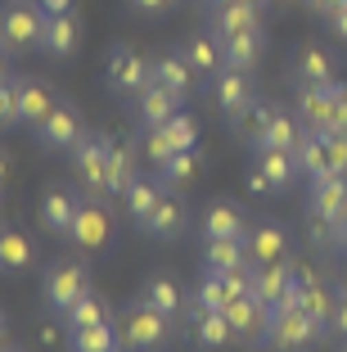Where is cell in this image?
Masks as SVG:
<instances>
[{"instance_id":"6da1fadb","label":"cell","mask_w":347,"mask_h":352,"mask_svg":"<svg viewBox=\"0 0 347 352\" xmlns=\"http://www.w3.org/2000/svg\"><path fill=\"white\" fill-rule=\"evenodd\" d=\"M117 334H122V352H163L172 343V316L135 298L117 316Z\"/></svg>"},{"instance_id":"7a4b0ae2","label":"cell","mask_w":347,"mask_h":352,"mask_svg":"<svg viewBox=\"0 0 347 352\" xmlns=\"http://www.w3.org/2000/svg\"><path fill=\"white\" fill-rule=\"evenodd\" d=\"M325 334H329V325L316 321V316H306L302 307H271L266 311V343L280 352H306V348H316Z\"/></svg>"},{"instance_id":"3957f363","label":"cell","mask_w":347,"mask_h":352,"mask_svg":"<svg viewBox=\"0 0 347 352\" xmlns=\"http://www.w3.org/2000/svg\"><path fill=\"white\" fill-rule=\"evenodd\" d=\"M45 19H50V14L41 10V0H10V5L0 10V41H5V50L10 54L41 50Z\"/></svg>"},{"instance_id":"277c9868","label":"cell","mask_w":347,"mask_h":352,"mask_svg":"<svg viewBox=\"0 0 347 352\" xmlns=\"http://www.w3.org/2000/svg\"><path fill=\"white\" fill-rule=\"evenodd\" d=\"M109 154H113V135H100V131H86L82 140L68 149L77 181H82L91 195H104V199H109Z\"/></svg>"},{"instance_id":"5b68a950","label":"cell","mask_w":347,"mask_h":352,"mask_svg":"<svg viewBox=\"0 0 347 352\" xmlns=\"http://www.w3.org/2000/svg\"><path fill=\"white\" fill-rule=\"evenodd\" d=\"M41 294H45V307H50L54 316H68V311H72V302L91 294V276H86V267H82V262L59 258V262H50V267H45Z\"/></svg>"},{"instance_id":"8992f818","label":"cell","mask_w":347,"mask_h":352,"mask_svg":"<svg viewBox=\"0 0 347 352\" xmlns=\"http://www.w3.org/2000/svg\"><path fill=\"white\" fill-rule=\"evenodd\" d=\"M149 73H153V63L144 59L135 45H113L109 50V63H104V77H109L113 95H140L144 86H149Z\"/></svg>"},{"instance_id":"52a82bcc","label":"cell","mask_w":347,"mask_h":352,"mask_svg":"<svg viewBox=\"0 0 347 352\" xmlns=\"http://www.w3.org/2000/svg\"><path fill=\"white\" fill-rule=\"evenodd\" d=\"M68 244H77V249H86V253H100V249L113 244V217H109V208L100 204V195L82 199L77 221H72V230H68Z\"/></svg>"},{"instance_id":"ba28073f","label":"cell","mask_w":347,"mask_h":352,"mask_svg":"<svg viewBox=\"0 0 347 352\" xmlns=\"http://www.w3.org/2000/svg\"><path fill=\"white\" fill-rule=\"evenodd\" d=\"M212 100H216V109H221L225 118H235V122H239V118L257 104L253 73H248V68H221V73L212 77Z\"/></svg>"},{"instance_id":"9c48e42d","label":"cell","mask_w":347,"mask_h":352,"mask_svg":"<svg viewBox=\"0 0 347 352\" xmlns=\"http://www.w3.org/2000/svg\"><path fill=\"white\" fill-rule=\"evenodd\" d=\"M306 212H311V221H320V226H334L347 212V176H338V172L316 176L311 190H306Z\"/></svg>"},{"instance_id":"30bf717a","label":"cell","mask_w":347,"mask_h":352,"mask_svg":"<svg viewBox=\"0 0 347 352\" xmlns=\"http://www.w3.org/2000/svg\"><path fill=\"white\" fill-rule=\"evenodd\" d=\"M289 77H293V86H329V82H338V59L325 45L306 41L289 59Z\"/></svg>"},{"instance_id":"8fae6325","label":"cell","mask_w":347,"mask_h":352,"mask_svg":"<svg viewBox=\"0 0 347 352\" xmlns=\"http://www.w3.org/2000/svg\"><path fill=\"white\" fill-rule=\"evenodd\" d=\"M82 135H86V126H82V113H77L72 104H54L50 118L36 122V140H41L45 149H63V154H68Z\"/></svg>"},{"instance_id":"7c38bea8","label":"cell","mask_w":347,"mask_h":352,"mask_svg":"<svg viewBox=\"0 0 347 352\" xmlns=\"http://www.w3.org/2000/svg\"><path fill=\"white\" fill-rule=\"evenodd\" d=\"M248 258L253 267H266V262H284L289 258V230L284 221H253L248 226Z\"/></svg>"},{"instance_id":"4fadbf2b","label":"cell","mask_w":347,"mask_h":352,"mask_svg":"<svg viewBox=\"0 0 347 352\" xmlns=\"http://www.w3.org/2000/svg\"><path fill=\"white\" fill-rule=\"evenodd\" d=\"M262 28V0H239V5H221V10H208V32L216 36H239V32H257Z\"/></svg>"},{"instance_id":"5bb4252c","label":"cell","mask_w":347,"mask_h":352,"mask_svg":"<svg viewBox=\"0 0 347 352\" xmlns=\"http://www.w3.org/2000/svg\"><path fill=\"white\" fill-rule=\"evenodd\" d=\"M77 208H82V195H72L68 186H50L41 195V226L50 230V235L68 239L72 221H77Z\"/></svg>"},{"instance_id":"9a60e30c","label":"cell","mask_w":347,"mask_h":352,"mask_svg":"<svg viewBox=\"0 0 347 352\" xmlns=\"http://www.w3.org/2000/svg\"><path fill=\"white\" fill-rule=\"evenodd\" d=\"M181 104H185V100H181L176 91L149 82L140 95H135V122H140V126H163V122H172V118L181 113Z\"/></svg>"},{"instance_id":"2e32d148","label":"cell","mask_w":347,"mask_h":352,"mask_svg":"<svg viewBox=\"0 0 347 352\" xmlns=\"http://www.w3.org/2000/svg\"><path fill=\"white\" fill-rule=\"evenodd\" d=\"M194 63L185 59L181 54V45H176L172 54H158V59H153V73H149V82H158V86H167V91H176L181 95V100H190V95H194Z\"/></svg>"},{"instance_id":"e0dca14e","label":"cell","mask_w":347,"mask_h":352,"mask_svg":"<svg viewBox=\"0 0 347 352\" xmlns=\"http://www.w3.org/2000/svg\"><path fill=\"white\" fill-rule=\"evenodd\" d=\"M334 95H338V82H329V86H298V109L293 113L306 122V131H329Z\"/></svg>"},{"instance_id":"ac0fdd59","label":"cell","mask_w":347,"mask_h":352,"mask_svg":"<svg viewBox=\"0 0 347 352\" xmlns=\"http://www.w3.org/2000/svg\"><path fill=\"white\" fill-rule=\"evenodd\" d=\"M77 45H82V23H77V14H50L45 19V36H41V50L50 54V59H72L77 54Z\"/></svg>"},{"instance_id":"d6986e66","label":"cell","mask_w":347,"mask_h":352,"mask_svg":"<svg viewBox=\"0 0 347 352\" xmlns=\"http://www.w3.org/2000/svg\"><path fill=\"white\" fill-rule=\"evenodd\" d=\"M203 239H248V217L244 208L221 199V204H208L203 212Z\"/></svg>"},{"instance_id":"ffe728a7","label":"cell","mask_w":347,"mask_h":352,"mask_svg":"<svg viewBox=\"0 0 347 352\" xmlns=\"http://www.w3.org/2000/svg\"><path fill=\"white\" fill-rule=\"evenodd\" d=\"M181 54L194 63V73H203V77H216L225 68L221 36H216V32H190V36L181 41Z\"/></svg>"},{"instance_id":"44dd1931","label":"cell","mask_w":347,"mask_h":352,"mask_svg":"<svg viewBox=\"0 0 347 352\" xmlns=\"http://www.w3.org/2000/svg\"><path fill=\"white\" fill-rule=\"evenodd\" d=\"M230 343H239V334H235V325H230L225 311H194V348L221 352Z\"/></svg>"},{"instance_id":"7402d4cb","label":"cell","mask_w":347,"mask_h":352,"mask_svg":"<svg viewBox=\"0 0 347 352\" xmlns=\"http://www.w3.org/2000/svg\"><path fill=\"white\" fill-rule=\"evenodd\" d=\"M163 195H167V186L158 181V172H153V176H135L131 186H126V195H122V208H126V217H131L135 226H140V221L149 217L153 208L163 204Z\"/></svg>"},{"instance_id":"603a6c76","label":"cell","mask_w":347,"mask_h":352,"mask_svg":"<svg viewBox=\"0 0 347 352\" xmlns=\"http://www.w3.org/2000/svg\"><path fill=\"white\" fill-rule=\"evenodd\" d=\"M140 230L149 239H181L185 235V204H181V199H172V195H163V204L140 221Z\"/></svg>"},{"instance_id":"cb8c5ba5","label":"cell","mask_w":347,"mask_h":352,"mask_svg":"<svg viewBox=\"0 0 347 352\" xmlns=\"http://www.w3.org/2000/svg\"><path fill=\"white\" fill-rule=\"evenodd\" d=\"M221 54H225V68H248L253 73L266 54V32H239V36H225L221 41Z\"/></svg>"},{"instance_id":"d4e9b609","label":"cell","mask_w":347,"mask_h":352,"mask_svg":"<svg viewBox=\"0 0 347 352\" xmlns=\"http://www.w3.org/2000/svg\"><path fill=\"white\" fill-rule=\"evenodd\" d=\"M230 302H235V294L225 285V271L203 267V276L194 285V298H190V311H225Z\"/></svg>"},{"instance_id":"484cf974","label":"cell","mask_w":347,"mask_h":352,"mask_svg":"<svg viewBox=\"0 0 347 352\" xmlns=\"http://www.w3.org/2000/svg\"><path fill=\"white\" fill-rule=\"evenodd\" d=\"M14 82H19V122H45L54 109L50 82H32V77H14Z\"/></svg>"},{"instance_id":"4316f807","label":"cell","mask_w":347,"mask_h":352,"mask_svg":"<svg viewBox=\"0 0 347 352\" xmlns=\"http://www.w3.org/2000/svg\"><path fill=\"white\" fill-rule=\"evenodd\" d=\"M293 163H298V176L316 181V176L329 172V135L325 131H306L293 149Z\"/></svg>"},{"instance_id":"83f0119b","label":"cell","mask_w":347,"mask_h":352,"mask_svg":"<svg viewBox=\"0 0 347 352\" xmlns=\"http://www.w3.org/2000/svg\"><path fill=\"white\" fill-rule=\"evenodd\" d=\"M32 262H36V244L23 230H0V276L32 271Z\"/></svg>"},{"instance_id":"f1b7e54d","label":"cell","mask_w":347,"mask_h":352,"mask_svg":"<svg viewBox=\"0 0 347 352\" xmlns=\"http://www.w3.org/2000/svg\"><path fill=\"white\" fill-rule=\"evenodd\" d=\"M302 135H306V122L298 113H284V109H280V113L271 118V126H266V135L257 140L253 149H289V154H293Z\"/></svg>"},{"instance_id":"f546056e","label":"cell","mask_w":347,"mask_h":352,"mask_svg":"<svg viewBox=\"0 0 347 352\" xmlns=\"http://www.w3.org/2000/svg\"><path fill=\"white\" fill-rule=\"evenodd\" d=\"M203 267H212V271L253 267V258H248V239H203Z\"/></svg>"},{"instance_id":"4dcf8cb0","label":"cell","mask_w":347,"mask_h":352,"mask_svg":"<svg viewBox=\"0 0 347 352\" xmlns=\"http://www.w3.org/2000/svg\"><path fill=\"white\" fill-rule=\"evenodd\" d=\"M225 316H230V325H235L239 343H257V334H266V311L257 298H235L230 307H225Z\"/></svg>"},{"instance_id":"1f68e13d","label":"cell","mask_w":347,"mask_h":352,"mask_svg":"<svg viewBox=\"0 0 347 352\" xmlns=\"http://www.w3.org/2000/svg\"><path fill=\"white\" fill-rule=\"evenodd\" d=\"M68 348L72 352H122V334L117 325L104 321V325H86V330H68Z\"/></svg>"},{"instance_id":"d6a6232c","label":"cell","mask_w":347,"mask_h":352,"mask_svg":"<svg viewBox=\"0 0 347 352\" xmlns=\"http://www.w3.org/2000/svg\"><path fill=\"white\" fill-rule=\"evenodd\" d=\"M140 298L149 302V307H158L163 316H181V307H185V298H181V285H176L172 276H149L144 280V289H140Z\"/></svg>"},{"instance_id":"836d02e7","label":"cell","mask_w":347,"mask_h":352,"mask_svg":"<svg viewBox=\"0 0 347 352\" xmlns=\"http://www.w3.org/2000/svg\"><path fill=\"white\" fill-rule=\"evenodd\" d=\"M135 176H140V172H135V145H131V140H113V154H109V195L122 199Z\"/></svg>"},{"instance_id":"e575fe53","label":"cell","mask_w":347,"mask_h":352,"mask_svg":"<svg viewBox=\"0 0 347 352\" xmlns=\"http://www.w3.org/2000/svg\"><path fill=\"white\" fill-rule=\"evenodd\" d=\"M63 321H68V330H86V325H104V321H113V307L109 302L100 298V294H86V298H77L72 302V311L68 316H63Z\"/></svg>"},{"instance_id":"d590c367","label":"cell","mask_w":347,"mask_h":352,"mask_svg":"<svg viewBox=\"0 0 347 352\" xmlns=\"http://www.w3.org/2000/svg\"><path fill=\"white\" fill-rule=\"evenodd\" d=\"M334 302H338L334 294H329L316 276H306V271H302V298H298V307H302L306 316H316V321L329 325V316H334Z\"/></svg>"},{"instance_id":"8d00e7d4","label":"cell","mask_w":347,"mask_h":352,"mask_svg":"<svg viewBox=\"0 0 347 352\" xmlns=\"http://www.w3.org/2000/svg\"><path fill=\"white\" fill-rule=\"evenodd\" d=\"M253 163L262 167L271 181H276V190H284V186H293V176H298V163H293V154L289 149H253Z\"/></svg>"},{"instance_id":"74e56055","label":"cell","mask_w":347,"mask_h":352,"mask_svg":"<svg viewBox=\"0 0 347 352\" xmlns=\"http://www.w3.org/2000/svg\"><path fill=\"white\" fill-rule=\"evenodd\" d=\"M194 172H199V149H181V154H172L158 167V181H163L167 190H181V186L194 181Z\"/></svg>"},{"instance_id":"f35d334b","label":"cell","mask_w":347,"mask_h":352,"mask_svg":"<svg viewBox=\"0 0 347 352\" xmlns=\"http://www.w3.org/2000/svg\"><path fill=\"white\" fill-rule=\"evenodd\" d=\"M140 154L149 158L153 167H163L167 158H172V154H181V149H176L172 140H167V131H163V126H144V135H140Z\"/></svg>"},{"instance_id":"ab89813d","label":"cell","mask_w":347,"mask_h":352,"mask_svg":"<svg viewBox=\"0 0 347 352\" xmlns=\"http://www.w3.org/2000/svg\"><path fill=\"white\" fill-rule=\"evenodd\" d=\"M163 131H167V140H172L176 149H199V122L185 113V109L172 118V122H163Z\"/></svg>"},{"instance_id":"60d3db41","label":"cell","mask_w":347,"mask_h":352,"mask_svg":"<svg viewBox=\"0 0 347 352\" xmlns=\"http://www.w3.org/2000/svg\"><path fill=\"white\" fill-rule=\"evenodd\" d=\"M276 113H280L276 104H262V100H257L253 109H248V113L239 118V126H244V135H248V145H257V140H262L266 126H271V118H276Z\"/></svg>"},{"instance_id":"b9f144b4","label":"cell","mask_w":347,"mask_h":352,"mask_svg":"<svg viewBox=\"0 0 347 352\" xmlns=\"http://www.w3.org/2000/svg\"><path fill=\"white\" fill-rule=\"evenodd\" d=\"M19 122V82L5 77L0 82V126H14Z\"/></svg>"},{"instance_id":"7bdbcfd3","label":"cell","mask_w":347,"mask_h":352,"mask_svg":"<svg viewBox=\"0 0 347 352\" xmlns=\"http://www.w3.org/2000/svg\"><path fill=\"white\" fill-rule=\"evenodd\" d=\"M244 186H248V195H253V199H276V181H271L257 163L244 167Z\"/></svg>"},{"instance_id":"ee69618b","label":"cell","mask_w":347,"mask_h":352,"mask_svg":"<svg viewBox=\"0 0 347 352\" xmlns=\"http://www.w3.org/2000/svg\"><path fill=\"white\" fill-rule=\"evenodd\" d=\"M329 135H347V86L338 82L334 95V113H329Z\"/></svg>"},{"instance_id":"f6af8a7d","label":"cell","mask_w":347,"mask_h":352,"mask_svg":"<svg viewBox=\"0 0 347 352\" xmlns=\"http://www.w3.org/2000/svg\"><path fill=\"white\" fill-rule=\"evenodd\" d=\"M329 172L347 176V135H329Z\"/></svg>"},{"instance_id":"bcb514c9","label":"cell","mask_w":347,"mask_h":352,"mask_svg":"<svg viewBox=\"0 0 347 352\" xmlns=\"http://www.w3.org/2000/svg\"><path fill=\"white\" fill-rule=\"evenodd\" d=\"M329 330H334L338 339H347V294H338V302H334V316H329Z\"/></svg>"},{"instance_id":"7dc6e473","label":"cell","mask_w":347,"mask_h":352,"mask_svg":"<svg viewBox=\"0 0 347 352\" xmlns=\"http://www.w3.org/2000/svg\"><path fill=\"white\" fill-rule=\"evenodd\" d=\"M131 5H135L140 14H149V19H158V14H167V10H172L176 0H131Z\"/></svg>"},{"instance_id":"c3c4849f","label":"cell","mask_w":347,"mask_h":352,"mask_svg":"<svg viewBox=\"0 0 347 352\" xmlns=\"http://www.w3.org/2000/svg\"><path fill=\"white\" fill-rule=\"evenodd\" d=\"M329 249H343L347 253V212L334 221V226H329Z\"/></svg>"},{"instance_id":"681fc988","label":"cell","mask_w":347,"mask_h":352,"mask_svg":"<svg viewBox=\"0 0 347 352\" xmlns=\"http://www.w3.org/2000/svg\"><path fill=\"white\" fill-rule=\"evenodd\" d=\"M325 23H329V28H334V32H338V36H343V41H347V10H338V14H329V19H325Z\"/></svg>"},{"instance_id":"f907efd6","label":"cell","mask_w":347,"mask_h":352,"mask_svg":"<svg viewBox=\"0 0 347 352\" xmlns=\"http://www.w3.org/2000/svg\"><path fill=\"white\" fill-rule=\"evenodd\" d=\"M72 5H77V0H41V10H45V14H68Z\"/></svg>"},{"instance_id":"816d5d0a","label":"cell","mask_w":347,"mask_h":352,"mask_svg":"<svg viewBox=\"0 0 347 352\" xmlns=\"http://www.w3.org/2000/svg\"><path fill=\"white\" fill-rule=\"evenodd\" d=\"M298 5H302L306 14H325V0H298Z\"/></svg>"},{"instance_id":"f5cc1de1","label":"cell","mask_w":347,"mask_h":352,"mask_svg":"<svg viewBox=\"0 0 347 352\" xmlns=\"http://www.w3.org/2000/svg\"><path fill=\"white\" fill-rule=\"evenodd\" d=\"M338 10H347V0H325V14H320V19H329V14H338Z\"/></svg>"},{"instance_id":"db71d44e","label":"cell","mask_w":347,"mask_h":352,"mask_svg":"<svg viewBox=\"0 0 347 352\" xmlns=\"http://www.w3.org/2000/svg\"><path fill=\"white\" fill-rule=\"evenodd\" d=\"M0 348H10V321H5V311H0Z\"/></svg>"},{"instance_id":"11a10c76","label":"cell","mask_w":347,"mask_h":352,"mask_svg":"<svg viewBox=\"0 0 347 352\" xmlns=\"http://www.w3.org/2000/svg\"><path fill=\"white\" fill-rule=\"evenodd\" d=\"M0 77H10V50H5V41H0Z\"/></svg>"},{"instance_id":"9f6ffc18","label":"cell","mask_w":347,"mask_h":352,"mask_svg":"<svg viewBox=\"0 0 347 352\" xmlns=\"http://www.w3.org/2000/svg\"><path fill=\"white\" fill-rule=\"evenodd\" d=\"M203 10H221V5H239V0H199Z\"/></svg>"},{"instance_id":"6f0895ef","label":"cell","mask_w":347,"mask_h":352,"mask_svg":"<svg viewBox=\"0 0 347 352\" xmlns=\"http://www.w3.org/2000/svg\"><path fill=\"white\" fill-rule=\"evenodd\" d=\"M5 176H10V163H5V154H0V186H5Z\"/></svg>"},{"instance_id":"680465c9","label":"cell","mask_w":347,"mask_h":352,"mask_svg":"<svg viewBox=\"0 0 347 352\" xmlns=\"http://www.w3.org/2000/svg\"><path fill=\"white\" fill-rule=\"evenodd\" d=\"M343 280H347V253H343Z\"/></svg>"},{"instance_id":"91938a15","label":"cell","mask_w":347,"mask_h":352,"mask_svg":"<svg viewBox=\"0 0 347 352\" xmlns=\"http://www.w3.org/2000/svg\"><path fill=\"white\" fill-rule=\"evenodd\" d=\"M0 352H23V348H0Z\"/></svg>"},{"instance_id":"94428289","label":"cell","mask_w":347,"mask_h":352,"mask_svg":"<svg viewBox=\"0 0 347 352\" xmlns=\"http://www.w3.org/2000/svg\"><path fill=\"white\" fill-rule=\"evenodd\" d=\"M343 352H347V339H343Z\"/></svg>"},{"instance_id":"6125c7cd","label":"cell","mask_w":347,"mask_h":352,"mask_svg":"<svg viewBox=\"0 0 347 352\" xmlns=\"http://www.w3.org/2000/svg\"><path fill=\"white\" fill-rule=\"evenodd\" d=\"M0 82H5V77H0Z\"/></svg>"}]
</instances>
